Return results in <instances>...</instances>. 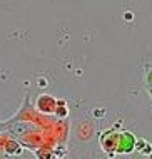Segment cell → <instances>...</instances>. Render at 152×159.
<instances>
[{"instance_id":"2","label":"cell","mask_w":152,"mask_h":159,"mask_svg":"<svg viewBox=\"0 0 152 159\" xmlns=\"http://www.w3.org/2000/svg\"><path fill=\"white\" fill-rule=\"evenodd\" d=\"M150 159H152V157H150Z\"/></svg>"},{"instance_id":"1","label":"cell","mask_w":152,"mask_h":159,"mask_svg":"<svg viewBox=\"0 0 152 159\" xmlns=\"http://www.w3.org/2000/svg\"><path fill=\"white\" fill-rule=\"evenodd\" d=\"M37 107H39L40 112H45V114H50V112L55 111L57 107V102L54 97L50 96H40L39 101H37Z\"/></svg>"}]
</instances>
